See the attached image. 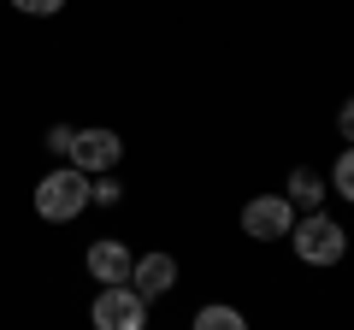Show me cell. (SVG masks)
Returning a JSON list of instances; mask_svg holds the SVG:
<instances>
[{"label": "cell", "mask_w": 354, "mask_h": 330, "mask_svg": "<svg viewBox=\"0 0 354 330\" xmlns=\"http://www.w3.org/2000/svg\"><path fill=\"white\" fill-rule=\"evenodd\" d=\"M290 242H295V260H301V266H313V271L342 266V260H348V230H342V218H330L325 206L295 218Z\"/></svg>", "instance_id": "obj_1"}, {"label": "cell", "mask_w": 354, "mask_h": 330, "mask_svg": "<svg viewBox=\"0 0 354 330\" xmlns=\"http://www.w3.org/2000/svg\"><path fill=\"white\" fill-rule=\"evenodd\" d=\"M36 218H48V224H71L77 213L88 206V177L77 171V165H53L48 177L36 183Z\"/></svg>", "instance_id": "obj_2"}, {"label": "cell", "mask_w": 354, "mask_h": 330, "mask_svg": "<svg viewBox=\"0 0 354 330\" xmlns=\"http://www.w3.org/2000/svg\"><path fill=\"white\" fill-rule=\"evenodd\" d=\"M88 324H95V330H148V301H142L130 283H113V289L95 295Z\"/></svg>", "instance_id": "obj_3"}, {"label": "cell", "mask_w": 354, "mask_h": 330, "mask_svg": "<svg viewBox=\"0 0 354 330\" xmlns=\"http://www.w3.org/2000/svg\"><path fill=\"white\" fill-rule=\"evenodd\" d=\"M124 159V142H118V130H77L71 136V159L65 165H77L83 177H113V165Z\"/></svg>", "instance_id": "obj_4"}, {"label": "cell", "mask_w": 354, "mask_h": 330, "mask_svg": "<svg viewBox=\"0 0 354 330\" xmlns=\"http://www.w3.org/2000/svg\"><path fill=\"white\" fill-rule=\"evenodd\" d=\"M290 230H295V206L283 195H254L242 206V236L248 242H283Z\"/></svg>", "instance_id": "obj_5"}, {"label": "cell", "mask_w": 354, "mask_h": 330, "mask_svg": "<svg viewBox=\"0 0 354 330\" xmlns=\"http://www.w3.org/2000/svg\"><path fill=\"white\" fill-rule=\"evenodd\" d=\"M83 266H88V278L101 283V289H113V283H130V266H136V254H130L124 242L101 236V242H88V254H83Z\"/></svg>", "instance_id": "obj_6"}, {"label": "cell", "mask_w": 354, "mask_h": 330, "mask_svg": "<svg viewBox=\"0 0 354 330\" xmlns=\"http://www.w3.org/2000/svg\"><path fill=\"white\" fill-rule=\"evenodd\" d=\"M130 289H136L142 301L171 295V289H177V260H171V254H142L136 266H130Z\"/></svg>", "instance_id": "obj_7"}, {"label": "cell", "mask_w": 354, "mask_h": 330, "mask_svg": "<svg viewBox=\"0 0 354 330\" xmlns=\"http://www.w3.org/2000/svg\"><path fill=\"white\" fill-rule=\"evenodd\" d=\"M325 195H330V183L319 177V171H307V165H295V171H290V195H283L290 206H301V213H319V206H325Z\"/></svg>", "instance_id": "obj_8"}, {"label": "cell", "mask_w": 354, "mask_h": 330, "mask_svg": "<svg viewBox=\"0 0 354 330\" xmlns=\"http://www.w3.org/2000/svg\"><path fill=\"white\" fill-rule=\"evenodd\" d=\"M189 330H248V318H242L230 301H207V307H195V324Z\"/></svg>", "instance_id": "obj_9"}, {"label": "cell", "mask_w": 354, "mask_h": 330, "mask_svg": "<svg viewBox=\"0 0 354 330\" xmlns=\"http://www.w3.org/2000/svg\"><path fill=\"white\" fill-rule=\"evenodd\" d=\"M330 195H342V201L354 206V148H342L337 165H330Z\"/></svg>", "instance_id": "obj_10"}, {"label": "cell", "mask_w": 354, "mask_h": 330, "mask_svg": "<svg viewBox=\"0 0 354 330\" xmlns=\"http://www.w3.org/2000/svg\"><path fill=\"white\" fill-rule=\"evenodd\" d=\"M118 195H124L118 177H88V206H118Z\"/></svg>", "instance_id": "obj_11"}, {"label": "cell", "mask_w": 354, "mask_h": 330, "mask_svg": "<svg viewBox=\"0 0 354 330\" xmlns=\"http://www.w3.org/2000/svg\"><path fill=\"white\" fill-rule=\"evenodd\" d=\"M65 0H12V12H24V18H53Z\"/></svg>", "instance_id": "obj_12"}, {"label": "cell", "mask_w": 354, "mask_h": 330, "mask_svg": "<svg viewBox=\"0 0 354 330\" xmlns=\"http://www.w3.org/2000/svg\"><path fill=\"white\" fill-rule=\"evenodd\" d=\"M71 136H77L71 124H53V130H48V148H53V159H71Z\"/></svg>", "instance_id": "obj_13"}, {"label": "cell", "mask_w": 354, "mask_h": 330, "mask_svg": "<svg viewBox=\"0 0 354 330\" xmlns=\"http://www.w3.org/2000/svg\"><path fill=\"white\" fill-rule=\"evenodd\" d=\"M337 136H342V142L354 148V95H348V101L337 106Z\"/></svg>", "instance_id": "obj_14"}]
</instances>
